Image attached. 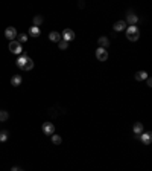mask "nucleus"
<instances>
[{
  "instance_id": "nucleus-17",
  "label": "nucleus",
  "mask_w": 152,
  "mask_h": 171,
  "mask_svg": "<svg viewBox=\"0 0 152 171\" xmlns=\"http://www.w3.org/2000/svg\"><path fill=\"white\" fill-rule=\"evenodd\" d=\"M8 118H9V113L6 110H0V122H5Z\"/></svg>"
},
{
  "instance_id": "nucleus-10",
  "label": "nucleus",
  "mask_w": 152,
  "mask_h": 171,
  "mask_svg": "<svg viewBox=\"0 0 152 171\" xmlns=\"http://www.w3.org/2000/svg\"><path fill=\"white\" fill-rule=\"evenodd\" d=\"M114 31H123V29H126V23H125V20H119V21H116L114 23Z\"/></svg>"
},
{
  "instance_id": "nucleus-16",
  "label": "nucleus",
  "mask_w": 152,
  "mask_h": 171,
  "mask_svg": "<svg viewBox=\"0 0 152 171\" xmlns=\"http://www.w3.org/2000/svg\"><path fill=\"white\" fill-rule=\"evenodd\" d=\"M49 38H50V41H59L61 40V34L57 32V31H53V32L49 34Z\"/></svg>"
},
{
  "instance_id": "nucleus-14",
  "label": "nucleus",
  "mask_w": 152,
  "mask_h": 171,
  "mask_svg": "<svg viewBox=\"0 0 152 171\" xmlns=\"http://www.w3.org/2000/svg\"><path fill=\"white\" fill-rule=\"evenodd\" d=\"M146 78H148V74H146L145 70H140V72L135 74V79H137V81H145Z\"/></svg>"
},
{
  "instance_id": "nucleus-21",
  "label": "nucleus",
  "mask_w": 152,
  "mask_h": 171,
  "mask_svg": "<svg viewBox=\"0 0 152 171\" xmlns=\"http://www.w3.org/2000/svg\"><path fill=\"white\" fill-rule=\"evenodd\" d=\"M43 23V17H40V16H37V17H34V26H40Z\"/></svg>"
},
{
  "instance_id": "nucleus-18",
  "label": "nucleus",
  "mask_w": 152,
  "mask_h": 171,
  "mask_svg": "<svg viewBox=\"0 0 152 171\" xmlns=\"http://www.w3.org/2000/svg\"><path fill=\"white\" fill-rule=\"evenodd\" d=\"M52 142H53L55 145H59V144L62 142V139H61V136H58V134H52Z\"/></svg>"
},
{
  "instance_id": "nucleus-6",
  "label": "nucleus",
  "mask_w": 152,
  "mask_h": 171,
  "mask_svg": "<svg viewBox=\"0 0 152 171\" xmlns=\"http://www.w3.org/2000/svg\"><path fill=\"white\" fill-rule=\"evenodd\" d=\"M5 37L8 38V40H11V41H14V38L17 37V31H15V28H12V26L6 28V29H5Z\"/></svg>"
},
{
  "instance_id": "nucleus-13",
  "label": "nucleus",
  "mask_w": 152,
  "mask_h": 171,
  "mask_svg": "<svg viewBox=\"0 0 152 171\" xmlns=\"http://www.w3.org/2000/svg\"><path fill=\"white\" fill-rule=\"evenodd\" d=\"M21 81H23V79H21V75H14L12 78H11V84H12L14 87L20 86V84H21Z\"/></svg>"
},
{
  "instance_id": "nucleus-1",
  "label": "nucleus",
  "mask_w": 152,
  "mask_h": 171,
  "mask_svg": "<svg viewBox=\"0 0 152 171\" xmlns=\"http://www.w3.org/2000/svg\"><path fill=\"white\" fill-rule=\"evenodd\" d=\"M17 66L20 69H23V70H31V69H34V60L27 54H21L17 58Z\"/></svg>"
},
{
  "instance_id": "nucleus-9",
  "label": "nucleus",
  "mask_w": 152,
  "mask_h": 171,
  "mask_svg": "<svg viewBox=\"0 0 152 171\" xmlns=\"http://www.w3.org/2000/svg\"><path fill=\"white\" fill-rule=\"evenodd\" d=\"M140 139H141V142H143L145 145H151V142H152V133H151V132H146V133H141V136H140Z\"/></svg>"
},
{
  "instance_id": "nucleus-25",
  "label": "nucleus",
  "mask_w": 152,
  "mask_h": 171,
  "mask_svg": "<svg viewBox=\"0 0 152 171\" xmlns=\"http://www.w3.org/2000/svg\"><path fill=\"white\" fill-rule=\"evenodd\" d=\"M20 171H21V170H20Z\"/></svg>"
},
{
  "instance_id": "nucleus-4",
  "label": "nucleus",
  "mask_w": 152,
  "mask_h": 171,
  "mask_svg": "<svg viewBox=\"0 0 152 171\" xmlns=\"http://www.w3.org/2000/svg\"><path fill=\"white\" fill-rule=\"evenodd\" d=\"M61 37H62V40L64 41H72V40H75V32L72 31V29H64L62 31V34H61Z\"/></svg>"
},
{
  "instance_id": "nucleus-3",
  "label": "nucleus",
  "mask_w": 152,
  "mask_h": 171,
  "mask_svg": "<svg viewBox=\"0 0 152 171\" xmlns=\"http://www.w3.org/2000/svg\"><path fill=\"white\" fill-rule=\"evenodd\" d=\"M8 49H9V52H12V54H15V55H21V54H23L21 44H20L19 41H15V40L9 43V47H8Z\"/></svg>"
},
{
  "instance_id": "nucleus-24",
  "label": "nucleus",
  "mask_w": 152,
  "mask_h": 171,
  "mask_svg": "<svg viewBox=\"0 0 152 171\" xmlns=\"http://www.w3.org/2000/svg\"><path fill=\"white\" fill-rule=\"evenodd\" d=\"M12 171H20V170L17 168V167H14V168H12Z\"/></svg>"
},
{
  "instance_id": "nucleus-22",
  "label": "nucleus",
  "mask_w": 152,
  "mask_h": 171,
  "mask_svg": "<svg viewBox=\"0 0 152 171\" xmlns=\"http://www.w3.org/2000/svg\"><path fill=\"white\" fill-rule=\"evenodd\" d=\"M17 37H19V43H20V44H21V43H24V41L27 40V35H26V34H21V35H17Z\"/></svg>"
},
{
  "instance_id": "nucleus-8",
  "label": "nucleus",
  "mask_w": 152,
  "mask_h": 171,
  "mask_svg": "<svg viewBox=\"0 0 152 171\" xmlns=\"http://www.w3.org/2000/svg\"><path fill=\"white\" fill-rule=\"evenodd\" d=\"M125 23L126 25H129V26H134L135 23H137V16L134 14V12H126V20H125Z\"/></svg>"
},
{
  "instance_id": "nucleus-7",
  "label": "nucleus",
  "mask_w": 152,
  "mask_h": 171,
  "mask_svg": "<svg viewBox=\"0 0 152 171\" xmlns=\"http://www.w3.org/2000/svg\"><path fill=\"white\" fill-rule=\"evenodd\" d=\"M41 128H43L44 134H53L55 133V125H53L52 122H44Z\"/></svg>"
},
{
  "instance_id": "nucleus-11",
  "label": "nucleus",
  "mask_w": 152,
  "mask_h": 171,
  "mask_svg": "<svg viewBox=\"0 0 152 171\" xmlns=\"http://www.w3.org/2000/svg\"><path fill=\"white\" fill-rule=\"evenodd\" d=\"M97 43H99V47H102V49H107L110 46V40L107 37H99Z\"/></svg>"
},
{
  "instance_id": "nucleus-19",
  "label": "nucleus",
  "mask_w": 152,
  "mask_h": 171,
  "mask_svg": "<svg viewBox=\"0 0 152 171\" xmlns=\"http://www.w3.org/2000/svg\"><path fill=\"white\" fill-rule=\"evenodd\" d=\"M58 44H59V49H61V51H65V49L69 47V43H67V41H64V40H59V41H58Z\"/></svg>"
},
{
  "instance_id": "nucleus-15",
  "label": "nucleus",
  "mask_w": 152,
  "mask_h": 171,
  "mask_svg": "<svg viewBox=\"0 0 152 171\" xmlns=\"http://www.w3.org/2000/svg\"><path fill=\"white\" fill-rule=\"evenodd\" d=\"M40 28H37V26H31L29 28V35H32V37H38L40 35Z\"/></svg>"
},
{
  "instance_id": "nucleus-12",
  "label": "nucleus",
  "mask_w": 152,
  "mask_h": 171,
  "mask_svg": "<svg viewBox=\"0 0 152 171\" xmlns=\"http://www.w3.org/2000/svg\"><path fill=\"white\" fill-rule=\"evenodd\" d=\"M133 130H134V133L137 134V136H138V134H141V133H143V124H141V122H135V124H134V127H133Z\"/></svg>"
},
{
  "instance_id": "nucleus-5",
  "label": "nucleus",
  "mask_w": 152,
  "mask_h": 171,
  "mask_svg": "<svg viewBox=\"0 0 152 171\" xmlns=\"http://www.w3.org/2000/svg\"><path fill=\"white\" fill-rule=\"evenodd\" d=\"M96 58H97L99 61H107V60H108V52H107V49H102V47L96 49Z\"/></svg>"
},
{
  "instance_id": "nucleus-2",
  "label": "nucleus",
  "mask_w": 152,
  "mask_h": 171,
  "mask_svg": "<svg viewBox=\"0 0 152 171\" xmlns=\"http://www.w3.org/2000/svg\"><path fill=\"white\" fill-rule=\"evenodd\" d=\"M140 37V29L134 25V26H128L126 28V38L129 41H137Z\"/></svg>"
},
{
  "instance_id": "nucleus-23",
  "label": "nucleus",
  "mask_w": 152,
  "mask_h": 171,
  "mask_svg": "<svg viewBox=\"0 0 152 171\" xmlns=\"http://www.w3.org/2000/svg\"><path fill=\"white\" fill-rule=\"evenodd\" d=\"M146 84H148L149 87L152 86V79H151V78H146Z\"/></svg>"
},
{
  "instance_id": "nucleus-20",
  "label": "nucleus",
  "mask_w": 152,
  "mask_h": 171,
  "mask_svg": "<svg viewBox=\"0 0 152 171\" xmlns=\"http://www.w3.org/2000/svg\"><path fill=\"white\" fill-rule=\"evenodd\" d=\"M6 139H8V132L6 130H2L0 132V142H5Z\"/></svg>"
}]
</instances>
